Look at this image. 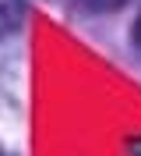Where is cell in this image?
<instances>
[{
	"label": "cell",
	"mask_w": 141,
	"mask_h": 156,
	"mask_svg": "<svg viewBox=\"0 0 141 156\" xmlns=\"http://www.w3.org/2000/svg\"><path fill=\"white\" fill-rule=\"evenodd\" d=\"M85 11H113V7H120L123 0H78Z\"/></svg>",
	"instance_id": "1"
},
{
	"label": "cell",
	"mask_w": 141,
	"mask_h": 156,
	"mask_svg": "<svg viewBox=\"0 0 141 156\" xmlns=\"http://www.w3.org/2000/svg\"><path fill=\"white\" fill-rule=\"evenodd\" d=\"M134 39H138V46H141V18H138V25H134Z\"/></svg>",
	"instance_id": "2"
}]
</instances>
